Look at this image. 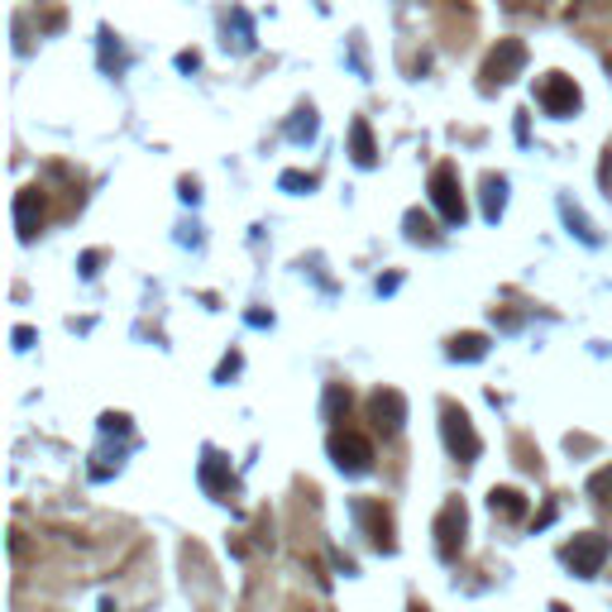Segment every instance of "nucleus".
<instances>
[{
    "label": "nucleus",
    "mask_w": 612,
    "mask_h": 612,
    "mask_svg": "<svg viewBox=\"0 0 612 612\" xmlns=\"http://www.w3.org/2000/svg\"><path fill=\"white\" fill-rule=\"evenodd\" d=\"M431 201H436V211L445 225H464V191H460V172L441 164L431 172Z\"/></svg>",
    "instance_id": "obj_4"
},
{
    "label": "nucleus",
    "mask_w": 612,
    "mask_h": 612,
    "mask_svg": "<svg viewBox=\"0 0 612 612\" xmlns=\"http://www.w3.org/2000/svg\"><path fill=\"white\" fill-rule=\"evenodd\" d=\"M464 531H470V512H464L460 497H450V503L441 507V517H436V551H441V560H455L464 551Z\"/></svg>",
    "instance_id": "obj_6"
},
{
    "label": "nucleus",
    "mask_w": 612,
    "mask_h": 612,
    "mask_svg": "<svg viewBox=\"0 0 612 612\" xmlns=\"http://www.w3.org/2000/svg\"><path fill=\"white\" fill-rule=\"evenodd\" d=\"M407 612H431V608H426V603H412V608H407Z\"/></svg>",
    "instance_id": "obj_20"
},
{
    "label": "nucleus",
    "mask_w": 612,
    "mask_h": 612,
    "mask_svg": "<svg viewBox=\"0 0 612 612\" xmlns=\"http://www.w3.org/2000/svg\"><path fill=\"white\" fill-rule=\"evenodd\" d=\"M368 416H374V426L383 431V436H397V431L407 426V397H402L397 388H378L374 397H368Z\"/></svg>",
    "instance_id": "obj_8"
},
{
    "label": "nucleus",
    "mask_w": 612,
    "mask_h": 612,
    "mask_svg": "<svg viewBox=\"0 0 612 612\" xmlns=\"http://www.w3.org/2000/svg\"><path fill=\"white\" fill-rule=\"evenodd\" d=\"M39 225H43V191L24 187L20 197H14V230H20V239H34Z\"/></svg>",
    "instance_id": "obj_9"
},
{
    "label": "nucleus",
    "mask_w": 612,
    "mask_h": 612,
    "mask_svg": "<svg viewBox=\"0 0 612 612\" xmlns=\"http://www.w3.org/2000/svg\"><path fill=\"white\" fill-rule=\"evenodd\" d=\"M526 68V43L522 39H497V48L483 62V77H488V87H507L512 77H522Z\"/></svg>",
    "instance_id": "obj_5"
},
{
    "label": "nucleus",
    "mask_w": 612,
    "mask_h": 612,
    "mask_svg": "<svg viewBox=\"0 0 612 612\" xmlns=\"http://www.w3.org/2000/svg\"><path fill=\"white\" fill-rule=\"evenodd\" d=\"M354 512H359V522H368V531H374V545H378V551H397L388 512L374 507V503H354Z\"/></svg>",
    "instance_id": "obj_10"
},
{
    "label": "nucleus",
    "mask_w": 612,
    "mask_h": 612,
    "mask_svg": "<svg viewBox=\"0 0 612 612\" xmlns=\"http://www.w3.org/2000/svg\"><path fill=\"white\" fill-rule=\"evenodd\" d=\"M560 211H565V220H570V230H574L579 239H584V245H599V235H593V230H589V220H584V216H579V211H574V206H570V201H560Z\"/></svg>",
    "instance_id": "obj_17"
},
{
    "label": "nucleus",
    "mask_w": 612,
    "mask_h": 612,
    "mask_svg": "<svg viewBox=\"0 0 612 612\" xmlns=\"http://www.w3.org/2000/svg\"><path fill=\"white\" fill-rule=\"evenodd\" d=\"M283 187L287 191H312L316 182H312V177H302V172H283Z\"/></svg>",
    "instance_id": "obj_19"
},
{
    "label": "nucleus",
    "mask_w": 612,
    "mask_h": 612,
    "mask_svg": "<svg viewBox=\"0 0 612 612\" xmlns=\"http://www.w3.org/2000/svg\"><path fill=\"white\" fill-rule=\"evenodd\" d=\"M349 154L359 168H374L378 164V149H374V130H368V120H354L349 125Z\"/></svg>",
    "instance_id": "obj_11"
},
{
    "label": "nucleus",
    "mask_w": 612,
    "mask_h": 612,
    "mask_svg": "<svg viewBox=\"0 0 612 612\" xmlns=\"http://www.w3.org/2000/svg\"><path fill=\"white\" fill-rule=\"evenodd\" d=\"M441 436H445V450H450L455 460H464V464L478 460L483 441H478V431H474V422H470V412L455 407V402H445V407H441Z\"/></svg>",
    "instance_id": "obj_1"
},
{
    "label": "nucleus",
    "mask_w": 612,
    "mask_h": 612,
    "mask_svg": "<svg viewBox=\"0 0 612 612\" xmlns=\"http://www.w3.org/2000/svg\"><path fill=\"white\" fill-rule=\"evenodd\" d=\"M201 488L206 493H225V488H230V460H220L216 450H206V455H201Z\"/></svg>",
    "instance_id": "obj_12"
},
{
    "label": "nucleus",
    "mask_w": 612,
    "mask_h": 612,
    "mask_svg": "<svg viewBox=\"0 0 612 612\" xmlns=\"http://www.w3.org/2000/svg\"><path fill=\"white\" fill-rule=\"evenodd\" d=\"M312 135H316V110L306 106V110H297V120L287 125V139H297V144H302V139H312Z\"/></svg>",
    "instance_id": "obj_16"
},
{
    "label": "nucleus",
    "mask_w": 612,
    "mask_h": 612,
    "mask_svg": "<svg viewBox=\"0 0 612 612\" xmlns=\"http://www.w3.org/2000/svg\"><path fill=\"white\" fill-rule=\"evenodd\" d=\"M536 101H541V110L545 116H555V120H570L579 106H584V96H579V87H574V77H565V72H551L545 82L536 87Z\"/></svg>",
    "instance_id": "obj_3"
},
{
    "label": "nucleus",
    "mask_w": 612,
    "mask_h": 612,
    "mask_svg": "<svg viewBox=\"0 0 612 612\" xmlns=\"http://www.w3.org/2000/svg\"><path fill=\"white\" fill-rule=\"evenodd\" d=\"M340 412H349V393L345 388H326V416L340 422Z\"/></svg>",
    "instance_id": "obj_18"
},
{
    "label": "nucleus",
    "mask_w": 612,
    "mask_h": 612,
    "mask_svg": "<svg viewBox=\"0 0 612 612\" xmlns=\"http://www.w3.org/2000/svg\"><path fill=\"white\" fill-rule=\"evenodd\" d=\"M503 206H507V182H503V177H488V197H483V216L497 220V216H503Z\"/></svg>",
    "instance_id": "obj_15"
},
{
    "label": "nucleus",
    "mask_w": 612,
    "mask_h": 612,
    "mask_svg": "<svg viewBox=\"0 0 612 612\" xmlns=\"http://www.w3.org/2000/svg\"><path fill=\"white\" fill-rule=\"evenodd\" d=\"M608 555H612V545H608V536H599V531H584V536H574V541L565 545V560L574 565L579 579H593V574H599Z\"/></svg>",
    "instance_id": "obj_7"
},
{
    "label": "nucleus",
    "mask_w": 612,
    "mask_h": 612,
    "mask_svg": "<svg viewBox=\"0 0 612 612\" xmlns=\"http://www.w3.org/2000/svg\"><path fill=\"white\" fill-rule=\"evenodd\" d=\"M330 460L340 474H368L374 470V441L359 436V431H335L330 436Z\"/></svg>",
    "instance_id": "obj_2"
},
{
    "label": "nucleus",
    "mask_w": 612,
    "mask_h": 612,
    "mask_svg": "<svg viewBox=\"0 0 612 612\" xmlns=\"http://www.w3.org/2000/svg\"><path fill=\"white\" fill-rule=\"evenodd\" d=\"M551 612H570V608H560V603H555V608H551Z\"/></svg>",
    "instance_id": "obj_21"
},
{
    "label": "nucleus",
    "mask_w": 612,
    "mask_h": 612,
    "mask_svg": "<svg viewBox=\"0 0 612 612\" xmlns=\"http://www.w3.org/2000/svg\"><path fill=\"white\" fill-rule=\"evenodd\" d=\"M483 354H488V340H483V335H455V340H450V359H464V364H474V359H483Z\"/></svg>",
    "instance_id": "obj_13"
},
{
    "label": "nucleus",
    "mask_w": 612,
    "mask_h": 612,
    "mask_svg": "<svg viewBox=\"0 0 612 612\" xmlns=\"http://www.w3.org/2000/svg\"><path fill=\"white\" fill-rule=\"evenodd\" d=\"M488 507L503 512V517H522V512H526V503H522L517 488H493V493H488Z\"/></svg>",
    "instance_id": "obj_14"
}]
</instances>
